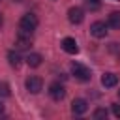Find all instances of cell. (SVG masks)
<instances>
[{
    "label": "cell",
    "instance_id": "obj_1",
    "mask_svg": "<svg viewBox=\"0 0 120 120\" xmlns=\"http://www.w3.org/2000/svg\"><path fill=\"white\" fill-rule=\"evenodd\" d=\"M36 28H38V17H36L34 13H26V15L21 17V21H19V30H21V34L30 36Z\"/></svg>",
    "mask_w": 120,
    "mask_h": 120
},
{
    "label": "cell",
    "instance_id": "obj_2",
    "mask_svg": "<svg viewBox=\"0 0 120 120\" xmlns=\"http://www.w3.org/2000/svg\"><path fill=\"white\" fill-rule=\"evenodd\" d=\"M71 73H73L79 81H90V79H92V71H90L86 66L79 64V62H73V64H71Z\"/></svg>",
    "mask_w": 120,
    "mask_h": 120
},
{
    "label": "cell",
    "instance_id": "obj_3",
    "mask_svg": "<svg viewBox=\"0 0 120 120\" xmlns=\"http://www.w3.org/2000/svg\"><path fill=\"white\" fill-rule=\"evenodd\" d=\"M24 86H26V90H28L30 94H39V92H41V88H43V81H41L39 77L32 75V77H28V79H26Z\"/></svg>",
    "mask_w": 120,
    "mask_h": 120
},
{
    "label": "cell",
    "instance_id": "obj_4",
    "mask_svg": "<svg viewBox=\"0 0 120 120\" xmlns=\"http://www.w3.org/2000/svg\"><path fill=\"white\" fill-rule=\"evenodd\" d=\"M107 26H109V24H105L103 21H96V22L90 24V34H92L94 38H105L107 32H109Z\"/></svg>",
    "mask_w": 120,
    "mask_h": 120
},
{
    "label": "cell",
    "instance_id": "obj_5",
    "mask_svg": "<svg viewBox=\"0 0 120 120\" xmlns=\"http://www.w3.org/2000/svg\"><path fill=\"white\" fill-rule=\"evenodd\" d=\"M49 96H51L54 101H60V99H64V96H66V88H64L60 82H52V84L49 86Z\"/></svg>",
    "mask_w": 120,
    "mask_h": 120
},
{
    "label": "cell",
    "instance_id": "obj_6",
    "mask_svg": "<svg viewBox=\"0 0 120 120\" xmlns=\"http://www.w3.org/2000/svg\"><path fill=\"white\" fill-rule=\"evenodd\" d=\"M68 19H69V22H73V24H81L82 19H84V11H82L81 8H69Z\"/></svg>",
    "mask_w": 120,
    "mask_h": 120
},
{
    "label": "cell",
    "instance_id": "obj_7",
    "mask_svg": "<svg viewBox=\"0 0 120 120\" xmlns=\"http://www.w3.org/2000/svg\"><path fill=\"white\" fill-rule=\"evenodd\" d=\"M71 111H73V114H82V112H86V111H88V101L82 99V98L73 99V103H71Z\"/></svg>",
    "mask_w": 120,
    "mask_h": 120
},
{
    "label": "cell",
    "instance_id": "obj_8",
    "mask_svg": "<svg viewBox=\"0 0 120 120\" xmlns=\"http://www.w3.org/2000/svg\"><path fill=\"white\" fill-rule=\"evenodd\" d=\"M62 49H64L68 54H77V52H79L77 41H75L73 38H64V39H62Z\"/></svg>",
    "mask_w": 120,
    "mask_h": 120
},
{
    "label": "cell",
    "instance_id": "obj_9",
    "mask_svg": "<svg viewBox=\"0 0 120 120\" xmlns=\"http://www.w3.org/2000/svg\"><path fill=\"white\" fill-rule=\"evenodd\" d=\"M116 82H118V77L114 73H103L101 75V84L105 88H112V86H116Z\"/></svg>",
    "mask_w": 120,
    "mask_h": 120
},
{
    "label": "cell",
    "instance_id": "obj_10",
    "mask_svg": "<svg viewBox=\"0 0 120 120\" xmlns=\"http://www.w3.org/2000/svg\"><path fill=\"white\" fill-rule=\"evenodd\" d=\"M30 45H32V39H30V36H26V34H21V36L17 38V41H15V47H17V49H30Z\"/></svg>",
    "mask_w": 120,
    "mask_h": 120
},
{
    "label": "cell",
    "instance_id": "obj_11",
    "mask_svg": "<svg viewBox=\"0 0 120 120\" xmlns=\"http://www.w3.org/2000/svg\"><path fill=\"white\" fill-rule=\"evenodd\" d=\"M24 60H26V64H28L30 68H38V66H41V60H43V58H41L39 52H30Z\"/></svg>",
    "mask_w": 120,
    "mask_h": 120
},
{
    "label": "cell",
    "instance_id": "obj_12",
    "mask_svg": "<svg viewBox=\"0 0 120 120\" xmlns=\"http://www.w3.org/2000/svg\"><path fill=\"white\" fill-rule=\"evenodd\" d=\"M107 24H109L111 28H114V30H120V11H112V13L109 15Z\"/></svg>",
    "mask_w": 120,
    "mask_h": 120
},
{
    "label": "cell",
    "instance_id": "obj_13",
    "mask_svg": "<svg viewBox=\"0 0 120 120\" xmlns=\"http://www.w3.org/2000/svg\"><path fill=\"white\" fill-rule=\"evenodd\" d=\"M8 60H9V66H13V68H19L21 62H22V58H21L19 52H15V51H9V52H8Z\"/></svg>",
    "mask_w": 120,
    "mask_h": 120
},
{
    "label": "cell",
    "instance_id": "obj_14",
    "mask_svg": "<svg viewBox=\"0 0 120 120\" xmlns=\"http://www.w3.org/2000/svg\"><path fill=\"white\" fill-rule=\"evenodd\" d=\"M84 4H86V8H88L90 11H98V9L101 8V2H99V0H84Z\"/></svg>",
    "mask_w": 120,
    "mask_h": 120
},
{
    "label": "cell",
    "instance_id": "obj_15",
    "mask_svg": "<svg viewBox=\"0 0 120 120\" xmlns=\"http://www.w3.org/2000/svg\"><path fill=\"white\" fill-rule=\"evenodd\" d=\"M94 118H96V120H105V118H107V109L98 107V109L94 111Z\"/></svg>",
    "mask_w": 120,
    "mask_h": 120
},
{
    "label": "cell",
    "instance_id": "obj_16",
    "mask_svg": "<svg viewBox=\"0 0 120 120\" xmlns=\"http://www.w3.org/2000/svg\"><path fill=\"white\" fill-rule=\"evenodd\" d=\"M0 96L2 98H8L9 96V84L8 82H0Z\"/></svg>",
    "mask_w": 120,
    "mask_h": 120
},
{
    "label": "cell",
    "instance_id": "obj_17",
    "mask_svg": "<svg viewBox=\"0 0 120 120\" xmlns=\"http://www.w3.org/2000/svg\"><path fill=\"white\" fill-rule=\"evenodd\" d=\"M112 114H114L116 118H120V105H118V103H112Z\"/></svg>",
    "mask_w": 120,
    "mask_h": 120
},
{
    "label": "cell",
    "instance_id": "obj_18",
    "mask_svg": "<svg viewBox=\"0 0 120 120\" xmlns=\"http://www.w3.org/2000/svg\"><path fill=\"white\" fill-rule=\"evenodd\" d=\"M0 114H4V103L0 101Z\"/></svg>",
    "mask_w": 120,
    "mask_h": 120
},
{
    "label": "cell",
    "instance_id": "obj_19",
    "mask_svg": "<svg viewBox=\"0 0 120 120\" xmlns=\"http://www.w3.org/2000/svg\"><path fill=\"white\" fill-rule=\"evenodd\" d=\"M2 22H4V19H2V15H0V26H2Z\"/></svg>",
    "mask_w": 120,
    "mask_h": 120
},
{
    "label": "cell",
    "instance_id": "obj_20",
    "mask_svg": "<svg viewBox=\"0 0 120 120\" xmlns=\"http://www.w3.org/2000/svg\"><path fill=\"white\" fill-rule=\"evenodd\" d=\"M15 2H21V0H15Z\"/></svg>",
    "mask_w": 120,
    "mask_h": 120
},
{
    "label": "cell",
    "instance_id": "obj_21",
    "mask_svg": "<svg viewBox=\"0 0 120 120\" xmlns=\"http://www.w3.org/2000/svg\"><path fill=\"white\" fill-rule=\"evenodd\" d=\"M118 96H120V90H118Z\"/></svg>",
    "mask_w": 120,
    "mask_h": 120
}]
</instances>
